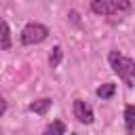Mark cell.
Wrapping results in <instances>:
<instances>
[{
    "instance_id": "30bf717a",
    "label": "cell",
    "mask_w": 135,
    "mask_h": 135,
    "mask_svg": "<svg viewBox=\"0 0 135 135\" xmlns=\"http://www.w3.org/2000/svg\"><path fill=\"white\" fill-rule=\"evenodd\" d=\"M61 59H63V49H61L59 44H55V46H53V51H51V55H49V65L55 70V68H59Z\"/></svg>"
},
{
    "instance_id": "5b68a950",
    "label": "cell",
    "mask_w": 135,
    "mask_h": 135,
    "mask_svg": "<svg viewBox=\"0 0 135 135\" xmlns=\"http://www.w3.org/2000/svg\"><path fill=\"white\" fill-rule=\"evenodd\" d=\"M51 105H53V99H51V97H42V99H36V101H32V103L27 105V110H30V112H34V114H40V116H44V114L51 110Z\"/></svg>"
},
{
    "instance_id": "7a4b0ae2",
    "label": "cell",
    "mask_w": 135,
    "mask_h": 135,
    "mask_svg": "<svg viewBox=\"0 0 135 135\" xmlns=\"http://www.w3.org/2000/svg\"><path fill=\"white\" fill-rule=\"evenodd\" d=\"M91 11L95 15H118L131 11V0H91Z\"/></svg>"
},
{
    "instance_id": "277c9868",
    "label": "cell",
    "mask_w": 135,
    "mask_h": 135,
    "mask_svg": "<svg viewBox=\"0 0 135 135\" xmlns=\"http://www.w3.org/2000/svg\"><path fill=\"white\" fill-rule=\"evenodd\" d=\"M72 110H74V116H76L78 122H82V124H93V122H95V112H93V108H91L86 101L76 99Z\"/></svg>"
},
{
    "instance_id": "8fae6325",
    "label": "cell",
    "mask_w": 135,
    "mask_h": 135,
    "mask_svg": "<svg viewBox=\"0 0 135 135\" xmlns=\"http://www.w3.org/2000/svg\"><path fill=\"white\" fill-rule=\"evenodd\" d=\"M6 108H8V103H6V99L0 95V116H4V112H6Z\"/></svg>"
},
{
    "instance_id": "9c48e42d",
    "label": "cell",
    "mask_w": 135,
    "mask_h": 135,
    "mask_svg": "<svg viewBox=\"0 0 135 135\" xmlns=\"http://www.w3.org/2000/svg\"><path fill=\"white\" fill-rule=\"evenodd\" d=\"M42 135H65V124H63V120H53V122L42 131Z\"/></svg>"
},
{
    "instance_id": "3957f363",
    "label": "cell",
    "mask_w": 135,
    "mask_h": 135,
    "mask_svg": "<svg viewBox=\"0 0 135 135\" xmlns=\"http://www.w3.org/2000/svg\"><path fill=\"white\" fill-rule=\"evenodd\" d=\"M46 38H49V27L42 25V23H36V21L27 23V25L21 30V36H19L21 44H25V46H30V44H40V42H44Z\"/></svg>"
},
{
    "instance_id": "7c38bea8",
    "label": "cell",
    "mask_w": 135,
    "mask_h": 135,
    "mask_svg": "<svg viewBox=\"0 0 135 135\" xmlns=\"http://www.w3.org/2000/svg\"><path fill=\"white\" fill-rule=\"evenodd\" d=\"M72 135H78V133H72Z\"/></svg>"
},
{
    "instance_id": "8992f818",
    "label": "cell",
    "mask_w": 135,
    "mask_h": 135,
    "mask_svg": "<svg viewBox=\"0 0 135 135\" xmlns=\"http://www.w3.org/2000/svg\"><path fill=\"white\" fill-rule=\"evenodd\" d=\"M11 46H13L11 27H8V23L0 17V49H2V51H11Z\"/></svg>"
},
{
    "instance_id": "ba28073f",
    "label": "cell",
    "mask_w": 135,
    "mask_h": 135,
    "mask_svg": "<svg viewBox=\"0 0 135 135\" xmlns=\"http://www.w3.org/2000/svg\"><path fill=\"white\" fill-rule=\"evenodd\" d=\"M114 93H116V84H114V82H103V84L97 86V91H95V95H97L99 99H110Z\"/></svg>"
},
{
    "instance_id": "52a82bcc",
    "label": "cell",
    "mask_w": 135,
    "mask_h": 135,
    "mask_svg": "<svg viewBox=\"0 0 135 135\" xmlns=\"http://www.w3.org/2000/svg\"><path fill=\"white\" fill-rule=\"evenodd\" d=\"M124 129H127V135H135V105L133 103L124 105Z\"/></svg>"
},
{
    "instance_id": "4fadbf2b",
    "label": "cell",
    "mask_w": 135,
    "mask_h": 135,
    "mask_svg": "<svg viewBox=\"0 0 135 135\" xmlns=\"http://www.w3.org/2000/svg\"><path fill=\"white\" fill-rule=\"evenodd\" d=\"M0 135H2V133H0Z\"/></svg>"
},
{
    "instance_id": "6da1fadb",
    "label": "cell",
    "mask_w": 135,
    "mask_h": 135,
    "mask_svg": "<svg viewBox=\"0 0 135 135\" xmlns=\"http://www.w3.org/2000/svg\"><path fill=\"white\" fill-rule=\"evenodd\" d=\"M108 61H110V68H112V72L129 86V89H133L135 86V61L133 59H129V57H124L120 51H110V55H108Z\"/></svg>"
}]
</instances>
